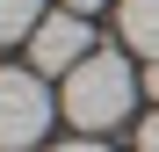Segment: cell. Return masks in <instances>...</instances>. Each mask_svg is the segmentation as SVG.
I'll return each instance as SVG.
<instances>
[{"instance_id": "6da1fadb", "label": "cell", "mask_w": 159, "mask_h": 152, "mask_svg": "<svg viewBox=\"0 0 159 152\" xmlns=\"http://www.w3.org/2000/svg\"><path fill=\"white\" fill-rule=\"evenodd\" d=\"M138 101V72H130L123 51H87L72 72H65V94L58 109L72 116V131H116Z\"/></svg>"}, {"instance_id": "7a4b0ae2", "label": "cell", "mask_w": 159, "mask_h": 152, "mask_svg": "<svg viewBox=\"0 0 159 152\" xmlns=\"http://www.w3.org/2000/svg\"><path fill=\"white\" fill-rule=\"evenodd\" d=\"M51 116H58V101H51L43 72H22V65L0 72V152H29V145H43Z\"/></svg>"}, {"instance_id": "3957f363", "label": "cell", "mask_w": 159, "mask_h": 152, "mask_svg": "<svg viewBox=\"0 0 159 152\" xmlns=\"http://www.w3.org/2000/svg\"><path fill=\"white\" fill-rule=\"evenodd\" d=\"M94 51V36H87V15H72V7H58V15H43L36 22V36H29V72H65L80 65Z\"/></svg>"}, {"instance_id": "277c9868", "label": "cell", "mask_w": 159, "mask_h": 152, "mask_svg": "<svg viewBox=\"0 0 159 152\" xmlns=\"http://www.w3.org/2000/svg\"><path fill=\"white\" fill-rule=\"evenodd\" d=\"M116 29H123L130 51L159 58V0H116Z\"/></svg>"}, {"instance_id": "5b68a950", "label": "cell", "mask_w": 159, "mask_h": 152, "mask_svg": "<svg viewBox=\"0 0 159 152\" xmlns=\"http://www.w3.org/2000/svg\"><path fill=\"white\" fill-rule=\"evenodd\" d=\"M43 22V0H0V44H29Z\"/></svg>"}, {"instance_id": "8992f818", "label": "cell", "mask_w": 159, "mask_h": 152, "mask_svg": "<svg viewBox=\"0 0 159 152\" xmlns=\"http://www.w3.org/2000/svg\"><path fill=\"white\" fill-rule=\"evenodd\" d=\"M138 152H159V116H145V123H138Z\"/></svg>"}, {"instance_id": "52a82bcc", "label": "cell", "mask_w": 159, "mask_h": 152, "mask_svg": "<svg viewBox=\"0 0 159 152\" xmlns=\"http://www.w3.org/2000/svg\"><path fill=\"white\" fill-rule=\"evenodd\" d=\"M58 152H109L101 138H72V145H58Z\"/></svg>"}, {"instance_id": "ba28073f", "label": "cell", "mask_w": 159, "mask_h": 152, "mask_svg": "<svg viewBox=\"0 0 159 152\" xmlns=\"http://www.w3.org/2000/svg\"><path fill=\"white\" fill-rule=\"evenodd\" d=\"M58 7H72V15H94V7H109V0H58Z\"/></svg>"}, {"instance_id": "9c48e42d", "label": "cell", "mask_w": 159, "mask_h": 152, "mask_svg": "<svg viewBox=\"0 0 159 152\" xmlns=\"http://www.w3.org/2000/svg\"><path fill=\"white\" fill-rule=\"evenodd\" d=\"M145 94H152V101H159V58H152V72H145Z\"/></svg>"}]
</instances>
